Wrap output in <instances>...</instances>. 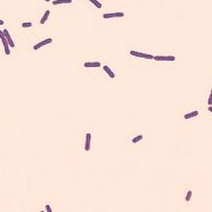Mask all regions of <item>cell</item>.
Listing matches in <instances>:
<instances>
[{"mask_svg":"<svg viewBox=\"0 0 212 212\" xmlns=\"http://www.w3.org/2000/svg\"><path fill=\"white\" fill-rule=\"evenodd\" d=\"M130 54L132 56L134 57H138V58H143V59H153L154 56L152 54H148V53H141V52H137V51H134V50H131L130 51Z\"/></svg>","mask_w":212,"mask_h":212,"instance_id":"6da1fadb","label":"cell"},{"mask_svg":"<svg viewBox=\"0 0 212 212\" xmlns=\"http://www.w3.org/2000/svg\"><path fill=\"white\" fill-rule=\"evenodd\" d=\"M125 14L123 12H115V13H107L104 14L103 18L104 19H112V18H120L124 17Z\"/></svg>","mask_w":212,"mask_h":212,"instance_id":"7a4b0ae2","label":"cell"},{"mask_svg":"<svg viewBox=\"0 0 212 212\" xmlns=\"http://www.w3.org/2000/svg\"><path fill=\"white\" fill-rule=\"evenodd\" d=\"M153 59H155V61H175V60H176V57L157 55V56H154Z\"/></svg>","mask_w":212,"mask_h":212,"instance_id":"3957f363","label":"cell"},{"mask_svg":"<svg viewBox=\"0 0 212 212\" xmlns=\"http://www.w3.org/2000/svg\"><path fill=\"white\" fill-rule=\"evenodd\" d=\"M52 42H53L52 38H48V39H45V40H43V41H41L40 43H37L36 45H34L33 49L34 50H38V49H39V48H41L42 47H43V46L51 43Z\"/></svg>","mask_w":212,"mask_h":212,"instance_id":"277c9868","label":"cell"},{"mask_svg":"<svg viewBox=\"0 0 212 212\" xmlns=\"http://www.w3.org/2000/svg\"><path fill=\"white\" fill-rule=\"evenodd\" d=\"M101 66V64L99 61H94V62H86L84 63L85 68H99Z\"/></svg>","mask_w":212,"mask_h":212,"instance_id":"5b68a950","label":"cell"},{"mask_svg":"<svg viewBox=\"0 0 212 212\" xmlns=\"http://www.w3.org/2000/svg\"><path fill=\"white\" fill-rule=\"evenodd\" d=\"M3 32H4V37H5V38L7 39V42L9 43V44H10V47L11 48H15V43H14L12 38H11L10 35V33H9V32L5 29V30H4Z\"/></svg>","mask_w":212,"mask_h":212,"instance_id":"8992f818","label":"cell"},{"mask_svg":"<svg viewBox=\"0 0 212 212\" xmlns=\"http://www.w3.org/2000/svg\"><path fill=\"white\" fill-rule=\"evenodd\" d=\"M91 137L92 135L90 133L86 134V141H85V150L89 151L90 150V144H91Z\"/></svg>","mask_w":212,"mask_h":212,"instance_id":"52a82bcc","label":"cell"},{"mask_svg":"<svg viewBox=\"0 0 212 212\" xmlns=\"http://www.w3.org/2000/svg\"><path fill=\"white\" fill-rule=\"evenodd\" d=\"M2 42H3V44H4V51H5V53L7 55H10V44L7 42V39L5 38V37H4V38H2Z\"/></svg>","mask_w":212,"mask_h":212,"instance_id":"ba28073f","label":"cell"},{"mask_svg":"<svg viewBox=\"0 0 212 212\" xmlns=\"http://www.w3.org/2000/svg\"><path fill=\"white\" fill-rule=\"evenodd\" d=\"M197 115H199V111L194 110V111H193V112H190V113H188V114H186V115H184L183 118L185 119V120H188V119H190V118L196 117Z\"/></svg>","mask_w":212,"mask_h":212,"instance_id":"9c48e42d","label":"cell"},{"mask_svg":"<svg viewBox=\"0 0 212 212\" xmlns=\"http://www.w3.org/2000/svg\"><path fill=\"white\" fill-rule=\"evenodd\" d=\"M103 69H104V71H105L107 74H108L110 78H115V75L114 74V72L110 70V68H109V66H104L103 67Z\"/></svg>","mask_w":212,"mask_h":212,"instance_id":"30bf717a","label":"cell"},{"mask_svg":"<svg viewBox=\"0 0 212 212\" xmlns=\"http://www.w3.org/2000/svg\"><path fill=\"white\" fill-rule=\"evenodd\" d=\"M72 3V0H54L53 1V5H58V4H71Z\"/></svg>","mask_w":212,"mask_h":212,"instance_id":"8fae6325","label":"cell"},{"mask_svg":"<svg viewBox=\"0 0 212 212\" xmlns=\"http://www.w3.org/2000/svg\"><path fill=\"white\" fill-rule=\"evenodd\" d=\"M49 14H50V10H46L45 11V13H44V15L43 16V18H42L41 20H40L41 24H44V23L46 22V20H48V16H49Z\"/></svg>","mask_w":212,"mask_h":212,"instance_id":"7c38bea8","label":"cell"},{"mask_svg":"<svg viewBox=\"0 0 212 212\" xmlns=\"http://www.w3.org/2000/svg\"><path fill=\"white\" fill-rule=\"evenodd\" d=\"M143 138V135H138V136H136V137H135L132 140V142L133 143H138V142H140Z\"/></svg>","mask_w":212,"mask_h":212,"instance_id":"4fadbf2b","label":"cell"},{"mask_svg":"<svg viewBox=\"0 0 212 212\" xmlns=\"http://www.w3.org/2000/svg\"><path fill=\"white\" fill-rule=\"evenodd\" d=\"M89 1L92 4H94V5H95V7H97L98 9H101L102 8V4H100L99 2L98 1V0H89Z\"/></svg>","mask_w":212,"mask_h":212,"instance_id":"5bb4252c","label":"cell"},{"mask_svg":"<svg viewBox=\"0 0 212 212\" xmlns=\"http://www.w3.org/2000/svg\"><path fill=\"white\" fill-rule=\"evenodd\" d=\"M191 197H192V191L189 190V191L188 192L187 195H186V198H185L186 201H187V202H189L190 199H191Z\"/></svg>","mask_w":212,"mask_h":212,"instance_id":"9a60e30c","label":"cell"},{"mask_svg":"<svg viewBox=\"0 0 212 212\" xmlns=\"http://www.w3.org/2000/svg\"><path fill=\"white\" fill-rule=\"evenodd\" d=\"M22 27H24V28H27V27H32V23L31 22H24L22 23Z\"/></svg>","mask_w":212,"mask_h":212,"instance_id":"2e32d148","label":"cell"},{"mask_svg":"<svg viewBox=\"0 0 212 212\" xmlns=\"http://www.w3.org/2000/svg\"><path fill=\"white\" fill-rule=\"evenodd\" d=\"M46 209H47L48 212H52L53 211L52 209H51V207L49 206V204H47V205H46Z\"/></svg>","mask_w":212,"mask_h":212,"instance_id":"e0dca14e","label":"cell"},{"mask_svg":"<svg viewBox=\"0 0 212 212\" xmlns=\"http://www.w3.org/2000/svg\"><path fill=\"white\" fill-rule=\"evenodd\" d=\"M208 104H209V105H211V104H212V95H211V94H210V96H209V98Z\"/></svg>","mask_w":212,"mask_h":212,"instance_id":"ac0fdd59","label":"cell"},{"mask_svg":"<svg viewBox=\"0 0 212 212\" xmlns=\"http://www.w3.org/2000/svg\"><path fill=\"white\" fill-rule=\"evenodd\" d=\"M4 38V32L1 31V30H0V38Z\"/></svg>","mask_w":212,"mask_h":212,"instance_id":"d6986e66","label":"cell"},{"mask_svg":"<svg viewBox=\"0 0 212 212\" xmlns=\"http://www.w3.org/2000/svg\"><path fill=\"white\" fill-rule=\"evenodd\" d=\"M4 22L3 21V20H0V25H4Z\"/></svg>","mask_w":212,"mask_h":212,"instance_id":"ffe728a7","label":"cell"},{"mask_svg":"<svg viewBox=\"0 0 212 212\" xmlns=\"http://www.w3.org/2000/svg\"><path fill=\"white\" fill-rule=\"evenodd\" d=\"M209 111H210V112H212V107H211V105H210V107L209 108Z\"/></svg>","mask_w":212,"mask_h":212,"instance_id":"44dd1931","label":"cell"},{"mask_svg":"<svg viewBox=\"0 0 212 212\" xmlns=\"http://www.w3.org/2000/svg\"><path fill=\"white\" fill-rule=\"evenodd\" d=\"M45 1H46V2H49L50 0H45Z\"/></svg>","mask_w":212,"mask_h":212,"instance_id":"7402d4cb","label":"cell"}]
</instances>
